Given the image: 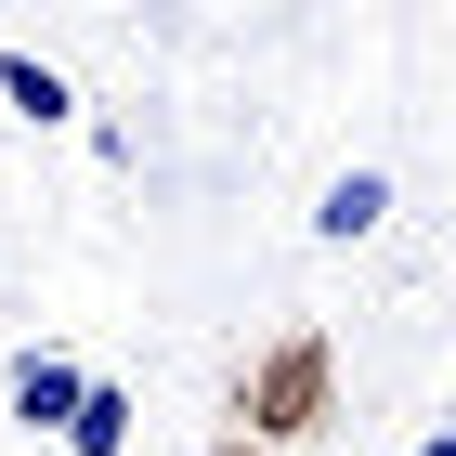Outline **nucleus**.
<instances>
[{"label": "nucleus", "instance_id": "nucleus-1", "mask_svg": "<svg viewBox=\"0 0 456 456\" xmlns=\"http://www.w3.org/2000/svg\"><path fill=\"white\" fill-rule=\"evenodd\" d=\"M235 418L261 430V444H300V430L326 418V339H314V326H300V339H274V352L235 379Z\"/></svg>", "mask_w": 456, "mask_h": 456}, {"label": "nucleus", "instance_id": "nucleus-2", "mask_svg": "<svg viewBox=\"0 0 456 456\" xmlns=\"http://www.w3.org/2000/svg\"><path fill=\"white\" fill-rule=\"evenodd\" d=\"M379 222H391V170H339V183L314 196V235H326V248H365Z\"/></svg>", "mask_w": 456, "mask_h": 456}, {"label": "nucleus", "instance_id": "nucleus-3", "mask_svg": "<svg viewBox=\"0 0 456 456\" xmlns=\"http://www.w3.org/2000/svg\"><path fill=\"white\" fill-rule=\"evenodd\" d=\"M78 379H92L78 352H13V418H27V430H66V404H78Z\"/></svg>", "mask_w": 456, "mask_h": 456}, {"label": "nucleus", "instance_id": "nucleus-4", "mask_svg": "<svg viewBox=\"0 0 456 456\" xmlns=\"http://www.w3.org/2000/svg\"><path fill=\"white\" fill-rule=\"evenodd\" d=\"M53 444H66V456H131V391H118V379H78V404H66Z\"/></svg>", "mask_w": 456, "mask_h": 456}, {"label": "nucleus", "instance_id": "nucleus-5", "mask_svg": "<svg viewBox=\"0 0 456 456\" xmlns=\"http://www.w3.org/2000/svg\"><path fill=\"white\" fill-rule=\"evenodd\" d=\"M0 105L53 131V118H78V92H66V78H53V66H39V53H0Z\"/></svg>", "mask_w": 456, "mask_h": 456}, {"label": "nucleus", "instance_id": "nucleus-6", "mask_svg": "<svg viewBox=\"0 0 456 456\" xmlns=\"http://www.w3.org/2000/svg\"><path fill=\"white\" fill-rule=\"evenodd\" d=\"M209 456H274V444H261V430H222V444H209Z\"/></svg>", "mask_w": 456, "mask_h": 456}, {"label": "nucleus", "instance_id": "nucleus-7", "mask_svg": "<svg viewBox=\"0 0 456 456\" xmlns=\"http://www.w3.org/2000/svg\"><path fill=\"white\" fill-rule=\"evenodd\" d=\"M418 456H456V430H430V444H418Z\"/></svg>", "mask_w": 456, "mask_h": 456}, {"label": "nucleus", "instance_id": "nucleus-8", "mask_svg": "<svg viewBox=\"0 0 456 456\" xmlns=\"http://www.w3.org/2000/svg\"><path fill=\"white\" fill-rule=\"evenodd\" d=\"M444 430H456V418H444Z\"/></svg>", "mask_w": 456, "mask_h": 456}]
</instances>
